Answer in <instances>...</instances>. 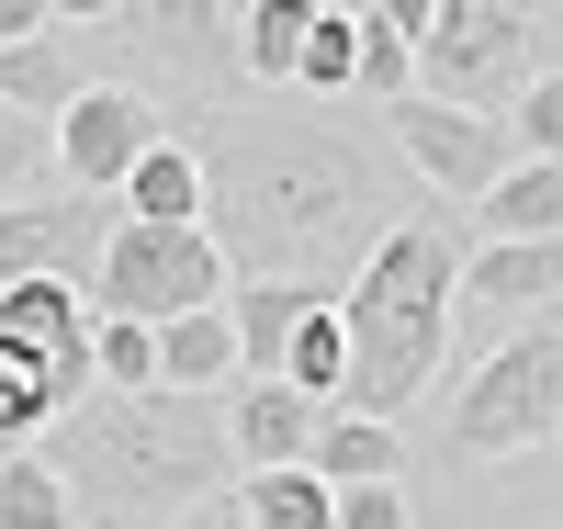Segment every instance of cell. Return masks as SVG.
Here are the masks:
<instances>
[{
	"label": "cell",
	"instance_id": "6da1fadb",
	"mask_svg": "<svg viewBox=\"0 0 563 529\" xmlns=\"http://www.w3.org/2000/svg\"><path fill=\"white\" fill-rule=\"evenodd\" d=\"M180 147L203 158V236L225 249V282L350 294V271L417 214V180L395 158V135L350 102L260 90V102L192 113Z\"/></svg>",
	"mask_w": 563,
	"mask_h": 529
},
{
	"label": "cell",
	"instance_id": "7a4b0ae2",
	"mask_svg": "<svg viewBox=\"0 0 563 529\" xmlns=\"http://www.w3.org/2000/svg\"><path fill=\"white\" fill-rule=\"evenodd\" d=\"M34 451L68 485L79 529H169L180 507H214L249 485L225 451V406L203 395H79L45 417Z\"/></svg>",
	"mask_w": 563,
	"mask_h": 529
},
{
	"label": "cell",
	"instance_id": "484cf974",
	"mask_svg": "<svg viewBox=\"0 0 563 529\" xmlns=\"http://www.w3.org/2000/svg\"><path fill=\"white\" fill-rule=\"evenodd\" d=\"M350 57H361V12H316L294 90H305V102H350Z\"/></svg>",
	"mask_w": 563,
	"mask_h": 529
},
{
	"label": "cell",
	"instance_id": "7402d4cb",
	"mask_svg": "<svg viewBox=\"0 0 563 529\" xmlns=\"http://www.w3.org/2000/svg\"><path fill=\"white\" fill-rule=\"evenodd\" d=\"M0 529H79V507L45 473V451H0Z\"/></svg>",
	"mask_w": 563,
	"mask_h": 529
},
{
	"label": "cell",
	"instance_id": "ffe728a7",
	"mask_svg": "<svg viewBox=\"0 0 563 529\" xmlns=\"http://www.w3.org/2000/svg\"><path fill=\"white\" fill-rule=\"evenodd\" d=\"M238 507H249V529H339V496H327L305 462L249 473V485H238Z\"/></svg>",
	"mask_w": 563,
	"mask_h": 529
},
{
	"label": "cell",
	"instance_id": "f546056e",
	"mask_svg": "<svg viewBox=\"0 0 563 529\" xmlns=\"http://www.w3.org/2000/svg\"><path fill=\"white\" fill-rule=\"evenodd\" d=\"M45 34H57L45 0H0V57H12V45H45Z\"/></svg>",
	"mask_w": 563,
	"mask_h": 529
},
{
	"label": "cell",
	"instance_id": "cb8c5ba5",
	"mask_svg": "<svg viewBox=\"0 0 563 529\" xmlns=\"http://www.w3.org/2000/svg\"><path fill=\"white\" fill-rule=\"evenodd\" d=\"M282 383H294V395H316V406H339V395H350V339H339V305H316V316L294 327V361H282Z\"/></svg>",
	"mask_w": 563,
	"mask_h": 529
},
{
	"label": "cell",
	"instance_id": "8992f818",
	"mask_svg": "<svg viewBox=\"0 0 563 529\" xmlns=\"http://www.w3.org/2000/svg\"><path fill=\"white\" fill-rule=\"evenodd\" d=\"M225 305V249L203 225H113L102 236V271H90V316H124V327H169V316H203Z\"/></svg>",
	"mask_w": 563,
	"mask_h": 529
},
{
	"label": "cell",
	"instance_id": "e575fe53",
	"mask_svg": "<svg viewBox=\"0 0 563 529\" xmlns=\"http://www.w3.org/2000/svg\"><path fill=\"white\" fill-rule=\"evenodd\" d=\"M417 529H429V518H417Z\"/></svg>",
	"mask_w": 563,
	"mask_h": 529
},
{
	"label": "cell",
	"instance_id": "5bb4252c",
	"mask_svg": "<svg viewBox=\"0 0 563 529\" xmlns=\"http://www.w3.org/2000/svg\"><path fill=\"white\" fill-rule=\"evenodd\" d=\"M406 428L395 417H350V406H327L316 417V451H305V473H316V485L327 496H350V485H395V473H406Z\"/></svg>",
	"mask_w": 563,
	"mask_h": 529
},
{
	"label": "cell",
	"instance_id": "52a82bcc",
	"mask_svg": "<svg viewBox=\"0 0 563 529\" xmlns=\"http://www.w3.org/2000/svg\"><path fill=\"white\" fill-rule=\"evenodd\" d=\"M113 34L135 68H169V90L192 113H225L249 90V57H238V12L225 0H113Z\"/></svg>",
	"mask_w": 563,
	"mask_h": 529
},
{
	"label": "cell",
	"instance_id": "5b68a950",
	"mask_svg": "<svg viewBox=\"0 0 563 529\" xmlns=\"http://www.w3.org/2000/svg\"><path fill=\"white\" fill-rule=\"evenodd\" d=\"M541 440H563V305L530 316L519 339L474 350V372L451 383V417H440L429 451L451 473H485V462H519Z\"/></svg>",
	"mask_w": 563,
	"mask_h": 529
},
{
	"label": "cell",
	"instance_id": "1f68e13d",
	"mask_svg": "<svg viewBox=\"0 0 563 529\" xmlns=\"http://www.w3.org/2000/svg\"><path fill=\"white\" fill-rule=\"evenodd\" d=\"M169 529H249V507H238V496H214V507H180Z\"/></svg>",
	"mask_w": 563,
	"mask_h": 529
},
{
	"label": "cell",
	"instance_id": "d6986e66",
	"mask_svg": "<svg viewBox=\"0 0 563 529\" xmlns=\"http://www.w3.org/2000/svg\"><path fill=\"white\" fill-rule=\"evenodd\" d=\"M79 90H90V68H79V45H57V34L0 57V102H12V113H34V124H57Z\"/></svg>",
	"mask_w": 563,
	"mask_h": 529
},
{
	"label": "cell",
	"instance_id": "30bf717a",
	"mask_svg": "<svg viewBox=\"0 0 563 529\" xmlns=\"http://www.w3.org/2000/svg\"><path fill=\"white\" fill-rule=\"evenodd\" d=\"M563 305V236H474V260H462V294H451V339L474 327V339H519L530 316Z\"/></svg>",
	"mask_w": 563,
	"mask_h": 529
},
{
	"label": "cell",
	"instance_id": "d4e9b609",
	"mask_svg": "<svg viewBox=\"0 0 563 529\" xmlns=\"http://www.w3.org/2000/svg\"><path fill=\"white\" fill-rule=\"evenodd\" d=\"M45 180H57V124L0 102V203H45Z\"/></svg>",
	"mask_w": 563,
	"mask_h": 529
},
{
	"label": "cell",
	"instance_id": "7c38bea8",
	"mask_svg": "<svg viewBox=\"0 0 563 529\" xmlns=\"http://www.w3.org/2000/svg\"><path fill=\"white\" fill-rule=\"evenodd\" d=\"M316 395H294V383H238L225 395V451H238V473H282L316 451Z\"/></svg>",
	"mask_w": 563,
	"mask_h": 529
},
{
	"label": "cell",
	"instance_id": "836d02e7",
	"mask_svg": "<svg viewBox=\"0 0 563 529\" xmlns=\"http://www.w3.org/2000/svg\"><path fill=\"white\" fill-rule=\"evenodd\" d=\"M552 12H563V0H552Z\"/></svg>",
	"mask_w": 563,
	"mask_h": 529
},
{
	"label": "cell",
	"instance_id": "9a60e30c",
	"mask_svg": "<svg viewBox=\"0 0 563 529\" xmlns=\"http://www.w3.org/2000/svg\"><path fill=\"white\" fill-rule=\"evenodd\" d=\"M158 395H203V406L238 395V327H225V305L158 327Z\"/></svg>",
	"mask_w": 563,
	"mask_h": 529
},
{
	"label": "cell",
	"instance_id": "8fae6325",
	"mask_svg": "<svg viewBox=\"0 0 563 529\" xmlns=\"http://www.w3.org/2000/svg\"><path fill=\"white\" fill-rule=\"evenodd\" d=\"M158 135H169V113H158L135 79H90L79 102L57 113V180H68V191H124V169L147 158Z\"/></svg>",
	"mask_w": 563,
	"mask_h": 529
},
{
	"label": "cell",
	"instance_id": "4fadbf2b",
	"mask_svg": "<svg viewBox=\"0 0 563 529\" xmlns=\"http://www.w3.org/2000/svg\"><path fill=\"white\" fill-rule=\"evenodd\" d=\"M339 294H294V282H225V327H238V383H282L294 361V327Z\"/></svg>",
	"mask_w": 563,
	"mask_h": 529
},
{
	"label": "cell",
	"instance_id": "603a6c76",
	"mask_svg": "<svg viewBox=\"0 0 563 529\" xmlns=\"http://www.w3.org/2000/svg\"><path fill=\"white\" fill-rule=\"evenodd\" d=\"M90 383H102V395H158V327L90 316Z\"/></svg>",
	"mask_w": 563,
	"mask_h": 529
},
{
	"label": "cell",
	"instance_id": "3957f363",
	"mask_svg": "<svg viewBox=\"0 0 563 529\" xmlns=\"http://www.w3.org/2000/svg\"><path fill=\"white\" fill-rule=\"evenodd\" d=\"M462 260H474L462 203H417L384 249L350 271V294H339V339H350V395H339V406H350V417H406V406L440 383Z\"/></svg>",
	"mask_w": 563,
	"mask_h": 529
},
{
	"label": "cell",
	"instance_id": "e0dca14e",
	"mask_svg": "<svg viewBox=\"0 0 563 529\" xmlns=\"http://www.w3.org/2000/svg\"><path fill=\"white\" fill-rule=\"evenodd\" d=\"M474 236H563V158H519L474 203Z\"/></svg>",
	"mask_w": 563,
	"mask_h": 529
},
{
	"label": "cell",
	"instance_id": "277c9868",
	"mask_svg": "<svg viewBox=\"0 0 563 529\" xmlns=\"http://www.w3.org/2000/svg\"><path fill=\"white\" fill-rule=\"evenodd\" d=\"M563 68V12L552 0H440L429 34H417V90L451 113L507 124L519 90Z\"/></svg>",
	"mask_w": 563,
	"mask_h": 529
},
{
	"label": "cell",
	"instance_id": "83f0119b",
	"mask_svg": "<svg viewBox=\"0 0 563 529\" xmlns=\"http://www.w3.org/2000/svg\"><path fill=\"white\" fill-rule=\"evenodd\" d=\"M507 135H519V158H563V68L519 90V113H507Z\"/></svg>",
	"mask_w": 563,
	"mask_h": 529
},
{
	"label": "cell",
	"instance_id": "ac0fdd59",
	"mask_svg": "<svg viewBox=\"0 0 563 529\" xmlns=\"http://www.w3.org/2000/svg\"><path fill=\"white\" fill-rule=\"evenodd\" d=\"M316 12H327V0H249V12H238V57H249V79H260V90H294Z\"/></svg>",
	"mask_w": 563,
	"mask_h": 529
},
{
	"label": "cell",
	"instance_id": "44dd1931",
	"mask_svg": "<svg viewBox=\"0 0 563 529\" xmlns=\"http://www.w3.org/2000/svg\"><path fill=\"white\" fill-rule=\"evenodd\" d=\"M57 406H68V395H57V372H45L34 350H12V339H0V451H34Z\"/></svg>",
	"mask_w": 563,
	"mask_h": 529
},
{
	"label": "cell",
	"instance_id": "4316f807",
	"mask_svg": "<svg viewBox=\"0 0 563 529\" xmlns=\"http://www.w3.org/2000/svg\"><path fill=\"white\" fill-rule=\"evenodd\" d=\"M350 90H361V102H406V90H417V45H406L395 23H372V12H361V57H350Z\"/></svg>",
	"mask_w": 563,
	"mask_h": 529
},
{
	"label": "cell",
	"instance_id": "f1b7e54d",
	"mask_svg": "<svg viewBox=\"0 0 563 529\" xmlns=\"http://www.w3.org/2000/svg\"><path fill=\"white\" fill-rule=\"evenodd\" d=\"M339 529H417V496L406 485H350L339 496Z\"/></svg>",
	"mask_w": 563,
	"mask_h": 529
},
{
	"label": "cell",
	"instance_id": "ba28073f",
	"mask_svg": "<svg viewBox=\"0 0 563 529\" xmlns=\"http://www.w3.org/2000/svg\"><path fill=\"white\" fill-rule=\"evenodd\" d=\"M384 135H395L406 180L429 191V203H462V214H474L485 191H496L507 169H519V135H507V124H485V113H451V102H429V90L384 102Z\"/></svg>",
	"mask_w": 563,
	"mask_h": 529
},
{
	"label": "cell",
	"instance_id": "9c48e42d",
	"mask_svg": "<svg viewBox=\"0 0 563 529\" xmlns=\"http://www.w3.org/2000/svg\"><path fill=\"white\" fill-rule=\"evenodd\" d=\"M124 225L113 191H45V203H0V294L12 282H79L102 271V236Z\"/></svg>",
	"mask_w": 563,
	"mask_h": 529
},
{
	"label": "cell",
	"instance_id": "d6a6232c",
	"mask_svg": "<svg viewBox=\"0 0 563 529\" xmlns=\"http://www.w3.org/2000/svg\"><path fill=\"white\" fill-rule=\"evenodd\" d=\"M57 23H113V0H45Z\"/></svg>",
	"mask_w": 563,
	"mask_h": 529
},
{
	"label": "cell",
	"instance_id": "2e32d148",
	"mask_svg": "<svg viewBox=\"0 0 563 529\" xmlns=\"http://www.w3.org/2000/svg\"><path fill=\"white\" fill-rule=\"evenodd\" d=\"M113 203H124L135 225H203V158L180 147V135H158V147L124 169V191H113Z\"/></svg>",
	"mask_w": 563,
	"mask_h": 529
},
{
	"label": "cell",
	"instance_id": "4dcf8cb0",
	"mask_svg": "<svg viewBox=\"0 0 563 529\" xmlns=\"http://www.w3.org/2000/svg\"><path fill=\"white\" fill-rule=\"evenodd\" d=\"M361 12H372V23H395V34L417 45V34H429V12H440V0H361Z\"/></svg>",
	"mask_w": 563,
	"mask_h": 529
}]
</instances>
